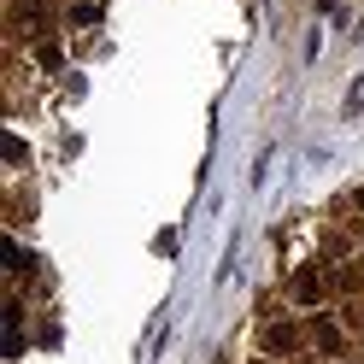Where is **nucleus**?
I'll return each mask as SVG.
<instances>
[{
    "instance_id": "1",
    "label": "nucleus",
    "mask_w": 364,
    "mask_h": 364,
    "mask_svg": "<svg viewBox=\"0 0 364 364\" xmlns=\"http://www.w3.org/2000/svg\"><path fill=\"white\" fill-rule=\"evenodd\" d=\"M346 112H364V77L353 82V94H346Z\"/></svg>"
}]
</instances>
